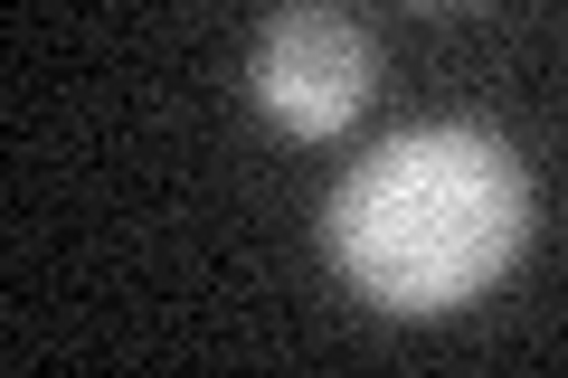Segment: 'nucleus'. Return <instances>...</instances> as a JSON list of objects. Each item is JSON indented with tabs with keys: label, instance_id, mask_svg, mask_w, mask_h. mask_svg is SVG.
<instances>
[{
	"label": "nucleus",
	"instance_id": "nucleus-1",
	"mask_svg": "<svg viewBox=\"0 0 568 378\" xmlns=\"http://www.w3.org/2000/svg\"><path fill=\"white\" fill-rule=\"evenodd\" d=\"M521 237H530V180L511 142L474 133V123L388 133L323 200V246L342 284L369 313H398V321H436L493 294L521 256Z\"/></svg>",
	"mask_w": 568,
	"mask_h": 378
},
{
	"label": "nucleus",
	"instance_id": "nucleus-2",
	"mask_svg": "<svg viewBox=\"0 0 568 378\" xmlns=\"http://www.w3.org/2000/svg\"><path fill=\"white\" fill-rule=\"evenodd\" d=\"M256 104L304 142H332L369 104V39L342 10H284L256 39Z\"/></svg>",
	"mask_w": 568,
	"mask_h": 378
}]
</instances>
